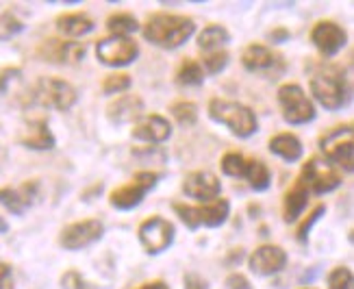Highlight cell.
Wrapping results in <instances>:
<instances>
[{
	"label": "cell",
	"instance_id": "obj_2",
	"mask_svg": "<svg viewBox=\"0 0 354 289\" xmlns=\"http://www.w3.org/2000/svg\"><path fill=\"white\" fill-rule=\"evenodd\" d=\"M209 115L218 124H224L230 133L237 137H250L259 131L257 115L250 106H245L235 100H222L213 98L209 102Z\"/></svg>",
	"mask_w": 354,
	"mask_h": 289
},
{
	"label": "cell",
	"instance_id": "obj_15",
	"mask_svg": "<svg viewBox=\"0 0 354 289\" xmlns=\"http://www.w3.org/2000/svg\"><path fill=\"white\" fill-rule=\"evenodd\" d=\"M183 192L187 194L194 201L200 203H213L218 201V196L222 194V183L218 176L207 172V170H198L185 176L183 180Z\"/></svg>",
	"mask_w": 354,
	"mask_h": 289
},
{
	"label": "cell",
	"instance_id": "obj_18",
	"mask_svg": "<svg viewBox=\"0 0 354 289\" xmlns=\"http://www.w3.org/2000/svg\"><path fill=\"white\" fill-rule=\"evenodd\" d=\"M170 135H172V124L163 115H157V113L142 118L133 129L135 140L150 142V144H161L165 140H170Z\"/></svg>",
	"mask_w": 354,
	"mask_h": 289
},
{
	"label": "cell",
	"instance_id": "obj_33",
	"mask_svg": "<svg viewBox=\"0 0 354 289\" xmlns=\"http://www.w3.org/2000/svg\"><path fill=\"white\" fill-rule=\"evenodd\" d=\"M328 289H354V277L348 268H335L328 274Z\"/></svg>",
	"mask_w": 354,
	"mask_h": 289
},
{
	"label": "cell",
	"instance_id": "obj_40",
	"mask_svg": "<svg viewBox=\"0 0 354 289\" xmlns=\"http://www.w3.org/2000/svg\"><path fill=\"white\" fill-rule=\"evenodd\" d=\"M0 289H15L13 272H11V265H7V263H0Z\"/></svg>",
	"mask_w": 354,
	"mask_h": 289
},
{
	"label": "cell",
	"instance_id": "obj_22",
	"mask_svg": "<svg viewBox=\"0 0 354 289\" xmlns=\"http://www.w3.org/2000/svg\"><path fill=\"white\" fill-rule=\"evenodd\" d=\"M306 203H309V189H306V185L298 178L296 185L285 194V201H283V220L285 222H296L302 216V211L306 209Z\"/></svg>",
	"mask_w": 354,
	"mask_h": 289
},
{
	"label": "cell",
	"instance_id": "obj_4",
	"mask_svg": "<svg viewBox=\"0 0 354 289\" xmlns=\"http://www.w3.org/2000/svg\"><path fill=\"white\" fill-rule=\"evenodd\" d=\"M28 102L48 106V109H57V111H68L76 102V89L61 79H48V76H44V79H39L30 87Z\"/></svg>",
	"mask_w": 354,
	"mask_h": 289
},
{
	"label": "cell",
	"instance_id": "obj_10",
	"mask_svg": "<svg viewBox=\"0 0 354 289\" xmlns=\"http://www.w3.org/2000/svg\"><path fill=\"white\" fill-rule=\"evenodd\" d=\"M176 228L170 220L152 216L140 226V243L148 254H161L174 243Z\"/></svg>",
	"mask_w": 354,
	"mask_h": 289
},
{
	"label": "cell",
	"instance_id": "obj_6",
	"mask_svg": "<svg viewBox=\"0 0 354 289\" xmlns=\"http://www.w3.org/2000/svg\"><path fill=\"white\" fill-rule=\"evenodd\" d=\"M319 148L330 163H337L346 172L354 170V131L352 124L335 127L319 140Z\"/></svg>",
	"mask_w": 354,
	"mask_h": 289
},
{
	"label": "cell",
	"instance_id": "obj_12",
	"mask_svg": "<svg viewBox=\"0 0 354 289\" xmlns=\"http://www.w3.org/2000/svg\"><path fill=\"white\" fill-rule=\"evenodd\" d=\"M104 235V226L100 220H83V222H74L70 226H66L59 235V243L66 250H81L87 248L91 243L100 241Z\"/></svg>",
	"mask_w": 354,
	"mask_h": 289
},
{
	"label": "cell",
	"instance_id": "obj_42",
	"mask_svg": "<svg viewBox=\"0 0 354 289\" xmlns=\"http://www.w3.org/2000/svg\"><path fill=\"white\" fill-rule=\"evenodd\" d=\"M140 289H170V285H167L165 281H152V283H146Z\"/></svg>",
	"mask_w": 354,
	"mask_h": 289
},
{
	"label": "cell",
	"instance_id": "obj_36",
	"mask_svg": "<svg viewBox=\"0 0 354 289\" xmlns=\"http://www.w3.org/2000/svg\"><path fill=\"white\" fill-rule=\"evenodd\" d=\"M61 289H98L94 283H89L83 279L76 270H68L64 277H61Z\"/></svg>",
	"mask_w": 354,
	"mask_h": 289
},
{
	"label": "cell",
	"instance_id": "obj_11",
	"mask_svg": "<svg viewBox=\"0 0 354 289\" xmlns=\"http://www.w3.org/2000/svg\"><path fill=\"white\" fill-rule=\"evenodd\" d=\"M300 180L306 185L309 194H328L342 185V176L333 170V165L322 161L317 157L309 159L302 167V176Z\"/></svg>",
	"mask_w": 354,
	"mask_h": 289
},
{
	"label": "cell",
	"instance_id": "obj_24",
	"mask_svg": "<svg viewBox=\"0 0 354 289\" xmlns=\"http://www.w3.org/2000/svg\"><path fill=\"white\" fill-rule=\"evenodd\" d=\"M270 150L276 157L294 163L302 157V142L291 133H281V135H274L270 140Z\"/></svg>",
	"mask_w": 354,
	"mask_h": 289
},
{
	"label": "cell",
	"instance_id": "obj_43",
	"mask_svg": "<svg viewBox=\"0 0 354 289\" xmlns=\"http://www.w3.org/2000/svg\"><path fill=\"white\" fill-rule=\"evenodd\" d=\"M7 231H9V224L3 218H0V233H7Z\"/></svg>",
	"mask_w": 354,
	"mask_h": 289
},
{
	"label": "cell",
	"instance_id": "obj_16",
	"mask_svg": "<svg viewBox=\"0 0 354 289\" xmlns=\"http://www.w3.org/2000/svg\"><path fill=\"white\" fill-rule=\"evenodd\" d=\"M311 41L324 57H335L348 44V33L335 22H317L311 30Z\"/></svg>",
	"mask_w": 354,
	"mask_h": 289
},
{
	"label": "cell",
	"instance_id": "obj_32",
	"mask_svg": "<svg viewBox=\"0 0 354 289\" xmlns=\"http://www.w3.org/2000/svg\"><path fill=\"white\" fill-rule=\"evenodd\" d=\"M22 28H24V24L18 18H15L11 11L0 13V41H7L13 35L22 33Z\"/></svg>",
	"mask_w": 354,
	"mask_h": 289
},
{
	"label": "cell",
	"instance_id": "obj_20",
	"mask_svg": "<svg viewBox=\"0 0 354 289\" xmlns=\"http://www.w3.org/2000/svg\"><path fill=\"white\" fill-rule=\"evenodd\" d=\"M35 196H37V183H26L20 189L3 187L0 189V205L7 211H11L13 216H22V213L35 203Z\"/></svg>",
	"mask_w": 354,
	"mask_h": 289
},
{
	"label": "cell",
	"instance_id": "obj_41",
	"mask_svg": "<svg viewBox=\"0 0 354 289\" xmlns=\"http://www.w3.org/2000/svg\"><path fill=\"white\" fill-rule=\"evenodd\" d=\"M291 35H289V30L287 28H276V30H272L270 33V39L274 41V44H283V41H287Z\"/></svg>",
	"mask_w": 354,
	"mask_h": 289
},
{
	"label": "cell",
	"instance_id": "obj_21",
	"mask_svg": "<svg viewBox=\"0 0 354 289\" xmlns=\"http://www.w3.org/2000/svg\"><path fill=\"white\" fill-rule=\"evenodd\" d=\"M20 142L24 148L30 150H53L57 144L46 120H30L24 129V135L20 137Z\"/></svg>",
	"mask_w": 354,
	"mask_h": 289
},
{
	"label": "cell",
	"instance_id": "obj_28",
	"mask_svg": "<svg viewBox=\"0 0 354 289\" xmlns=\"http://www.w3.org/2000/svg\"><path fill=\"white\" fill-rule=\"evenodd\" d=\"M106 28L111 30L113 35H120V37H129L131 33H135L140 24L133 18L131 13H113L109 20H106Z\"/></svg>",
	"mask_w": 354,
	"mask_h": 289
},
{
	"label": "cell",
	"instance_id": "obj_31",
	"mask_svg": "<svg viewBox=\"0 0 354 289\" xmlns=\"http://www.w3.org/2000/svg\"><path fill=\"white\" fill-rule=\"evenodd\" d=\"M133 85L131 76L129 74H109L102 83V91L106 96H113V94H124V91Z\"/></svg>",
	"mask_w": 354,
	"mask_h": 289
},
{
	"label": "cell",
	"instance_id": "obj_39",
	"mask_svg": "<svg viewBox=\"0 0 354 289\" xmlns=\"http://www.w3.org/2000/svg\"><path fill=\"white\" fill-rule=\"evenodd\" d=\"M183 283H185V289H209V283L200 277V274H194V272L185 274Z\"/></svg>",
	"mask_w": 354,
	"mask_h": 289
},
{
	"label": "cell",
	"instance_id": "obj_17",
	"mask_svg": "<svg viewBox=\"0 0 354 289\" xmlns=\"http://www.w3.org/2000/svg\"><path fill=\"white\" fill-rule=\"evenodd\" d=\"M285 263L287 252L281 246H261L248 259L250 272L257 274V277H272V274L281 272Z\"/></svg>",
	"mask_w": 354,
	"mask_h": 289
},
{
	"label": "cell",
	"instance_id": "obj_7",
	"mask_svg": "<svg viewBox=\"0 0 354 289\" xmlns=\"http://www.w3.org/2000/svg\"><path fill=\"white\" fill-rule=\"evenodd\" d=\"M279 104L287 124H309L315 118V106L296 83H287L279 89Z\"/></svg>",
	"mask_w": 354,
	"mask_h": 289
},
{
	"label": "cell",
	"instance_id": "obj_19",
	"mask_svg": "<svg viewBox=\"0 0 354 289\" xmlns=\"http://www.w3.org/2000/svg\"><path fill=\"white\" fill-rule=\"evenodd\" d=\"M144 113V100L135 94L120 96L106 106V118H109L113 124H129V122L140 120Z\"/></svg>",
	"mask_w": 354,
	"mask_h": 289
},
{
	"label": "cell",
	"instance_id": "obj_35",
	"mask_svg": "<svg viewBox=\"0 0 354 289\" xmlns=\"http://www.w3.org/2000/svg\"><path fill=\"white\" fill-rule=\"evenodd\" d=\"M324 213H326V207L324 205H317L311 213H309V218H306L300 226H298V233H296V237H298V241H306V239H309V233H311V228L315 226V222L322 218V216H324Z\"/></svg>",
	"mask_w": 354,
	"mask_h": 289
},
{
	"label": "cell",
	"instance_id": "obj_25",
	"mask_svg": "<svg viewBox=\"0 0 354 289\" xmlns=\"http://www.w3.org/2000/svg\"><path fill=\"white\" fill-rule=\"evenodd\" d=\"M243 178L248 180V185L254 192H266L270 187V183H272L270 170H268V165L263 161H248V163H245Z\"/></svg>",
	"mask_w": 354,
	"mask_h": 289
},
{
	"label": "cell",
	"instance_id": "obj_3",
	"mask_svg": "<svg viewBox=\"0 0 354 289\" xmlns=\"http://www.w3.org/2000/svg\"><path fill=\"white\" fill-rule=\"evenodd\" d=\"M311 91L315 100L328 111H337L348 102V85L342 72L337 68H328L315 72L311 76Z\"/></svg>",
	"mask_w": 354,
	"mask_h": 289
},
{
	"label": "cell",
	"instance_id": "obj_13",
	"mask_svg": "<svg viewBox=\"0 0 354 289\" xmlns=\"http://www.w3.org/2000/svg\"><path fill=\"white\" fill-rule=\"evenodd\" d=\"M241 64L250 72H266L274 74V79H279V74L285 72V61L279 53L270 50L263 44H250L241 55Z\"/></svg>",
	"mask_w": 354,
	"mask_h": 289
},
{
	"label": "cell",
	"instance_id": "obj_14",
	"mask_svg": "<svg viewBox=\"0 0 354 289\" xmlns=\"http://www.w3.org/2000/svg\"><path fill=\"white\" fill-rule=\"evenodd\" d=\"M37 55L41 61L59 66H72L79 64L85 57V46L79 41H64V39H46L37 48Z\"/></svg>",
	"mask_w": 354,
	"mask_h": 289
},
{
	"label": "cell",
	"instance_id": "obj_8",
	"mask_svg": "<svg viewBox=\"0 0 354 289\" xmlns=\"http://www.w3.org/2000/svg\"><path fill=\"white\" fill-rule=\"evenodd\" d=\"M157 183H159L157 172H140V174L133 176V180L129 183V185L113 189L109 196V203L113 209H120V211L135 209L144 201V196L148 192H152L157 187Z\"/></svg>",
	"mask_w": 354,
	"mask_h": 289
},
{
	"label": "cell",
	"instance_id": "obj_27",
	"mask_svg": "<svg viewBox=\"0 0 354 289\" xmlns=\"http://www.w3.org/2000/svg\"><path fill=\"white\" fill-rule=\"evenodd\" d=\"M176 83L183 87H198L205 83V72L196 61H185L176 72Z\"/></svg>",
	"mask_w": 354,
	"mask_h": 289
},
{
	"label": "cell",
	"instance_id": "obj_23",
	"mask_svg": "<svg viewBox=\"0 0 354 289\" xmlns=\"http://www.w3.org/2000/svg\"><path fill=\"white\" fill-rule=\"evenodd\" d=\"M94 20L87 13H64L57 18V30L68 37H81L94 30Z\"/></svg>",
	"mask_w": 354,
	"mask_h": 289
},
{
	"label": "cell",
	"instance_id": "obj_9",
	"mask_svg": "<svg viewBox=\"0 0 354 289\" xmlns=\"http://www.w3.org/2000/svg\"><path fill=\"white\" fill-rule=\"evenodd\" d=\"M137 55H140V46H137V41L131 37L111 35V37H104L96 44L98 61L104 66H109V68L129 66L137 59Z\"/></svg>",
	"mask_w": 354,
	"mask_h": 289
},
{
	"label": "cell",
	"instance_id": "obj_5",
	"mask_svg": "<svg viewBox=\"0 0 354 289\" xmlns=\"http://www.w3.org/2000/svg\"><path fill=\"white\" fill-rule=\"evenodd\" d=\"M228 211L230 205L224 198H218V201L209 203L207 207H189V205L174 203V213L178 216V220L187 228H192V231H196L200 226H209V228L222 226L228 220Z\"/></svg>",
	"mask_w": 354,
	"mask_h": 289
},
{
	"label": "cell",
	"instance_id": "obj_34",
	"mask_svg": "<svg viewBox=\"0 0 354 289\" xmlns=\"http://www.w3.org/2000/svg\"><path fill=\"white\" fill-rule=\"evenodd\" d=\"M228 59H230V55L224 53V50H215V53L207 55L203 59V66H205L203 72H207V74H220L228 66Z\"/></svg>",
	"mask_w": 354,
	"mask_h": 289
},
{
	"label": "cell",
	"instance_id": "obj_30",
	"mask_svg": "<svg viewBox=\"0 0 354 289\" xmlns=\"http://www.w3.org/2000/svg\"><path fill=\"white\" fill-rule=\"evenodd\" d=\"M245 163H248V161H245L243 155H239V152H228V155L222 157L220 167H222V172H224L226 176H235V178H239V176H243V172H245Z\"/></svg>",
	"mask_w": 354,
	"mask_h": 289
},
{
	"label": "cell",
	"instance_id": "obj_29",
	"mask_svg": "<svg viewBox=\"0 0 354 289\" xmlns=\"http://www.w3.org/2000/svg\"><path fill=\"white\" fill-rule=\"evenodd\" d=\"M172 115L180 127H194L198 122V106L189 100H178L172 104Z\"/></svg>",
	"mask_w": 354,
	"mask_h": 289
},
{
	"label": "cell",
	"instance_id": "obj_1",
	"mask_svg": "<svg viewBox=\"0 0 354 289\" xmlns=\"http://www.w3.org/2000/svg\"><path fill=\"white\" fill-rule=\"evenodd\" d=\"M196 33V24L192 18L172 13H155L150 15L144 26V37L165 50H174L183 46Z\"/></svg>",
	"mask_w": 354,
	"mask_h": 289
},
{
	"label": "cell",
	"instance_id": "obj_37",
	"mask_svg": "<svg viewBox=\"0 0 354 289\" xmlns=\"http://www.w3.org/2000/svg\"><path fill=\"white\" fill-rule=\"evenodd\" d=\"M20 76H22V72H20L18 68H7V70L0 72V96H5V94H7V89H9V85H11L13 81H18Z\"/></svg>",
	"mask_w": 354,
	"mask_h": 289
},
{
	"label": "cell",
	"instance_id": "obj_26",
	"mask_svg": "<svg viewBox=\"0 0 354 289\" xmlns=\"http://www.w3.org/2000/svg\"><path fill=\"white\" fill-rule=\"evenodd\" d=\"M230 41V33L222 24H209L203 33L198 35V46L203 50H218Z\"/></svg>",
	"mask_w": 354,
	"mask_h": 289
},
{
	"label": "cell",
	"instance_id": "obj_38",
	"mask_svg": "<svg viewBox=\"0 0 354 289\" xmlns=\"http://www.w3.org/2000/svg\"><path fill=\"white\" fill-rule=\"evenodd\" d=\"M226 289H254V287L250 285V281L245 279L243 274L235 272L226 279Z\"/></svg>",
	"mask_w": 354,
	"mask_h": 289
}]
</instances>
